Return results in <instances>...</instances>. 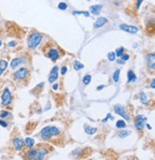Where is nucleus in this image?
Returning a JSON list of instances; mask_svg holds the SVG:
<instances>
[{
	"mask_svg": "<svg viewBox=\"0 0 155 160\" xmlns=\"http://www.w3.org/2000/svg\"><path fill=\"white\" fill-rule=\"evenodd\" d=\"M60 134V130L56 127H51V126H47L45 127H43L40 131V135L43 139H49L53 136H57Z\"/></svg>",
	"mask_w": 155,
	"mask_h": 160,
	"instance_id": "nucleus-1",
	"label": "nucleus"
},
{
	"mask_svg": "<svg viewBox=\"0 0 155 160\" xmlns=\"http://www.w3.org/2000/svg\"><path fill=\"white\" fill-rule=\"evenodd\" d=\"M48 152L45 149H36L31 150L28 153V159L30 160H42L47 155Z\"/></svg>",
	"mask_w": 155,
	"mask_h": 160,
	"instance_id": "nucleus-2",
	"label": "nucleus"
},
{
	"mask_svg": "<svg viewBox=\"0 0 155 160\" xmlns=\"http://www.w3.org/2000/svg\"><path fill=\"white\" fill-rule=\"evenodd\" d=\"M42 40V35L39 33L31 34L28 38V47L30 49H36Z\"/></svg>",
	"mask_w": 155,
	"mask_h": 160,
	"instance_id": "nucleus-3",
	"label": "nucleus"
},
{
	"mask_svg": "<svg viewBox=\"0 0 155 160\" xmlns=\"http://www.w3.org/2000/svg\"><path fill=\"white\" fill-rule=\"evenodd\" d=\"M13 100V97H12V93L11 91L9 90V88H5L3 93H2V96H1V103L3 106H9L11 104Z\"/></svg>",
	"mask_w": 155,
	"mask_h": 160,
	"instance_id": "nucleus-4",
	"label": "nucleus"
},
{
	"mask_svg": "<svg viewBox=\"0 0 155 160\" xmlns=\"http://www.w3.org/2000/svg\"><path fill=\"white\" fill-rule=\"evenodd\" d=\"M114 111L116 112L118 115L122 116L124 120H127V122H128V121H130V117H129V115L127 114V112L125 111L124 107H123L122 105H116V106L114 107Z\"/></svg>",
	"mask_w": 155,
	"mask_h": 160,
	"instance_id": "nucleus-5",
	"label": "nucleus"
},
{
	"mask_svg": "<svg viewBox=\"0 0 155 160\" xmlns=\"http://www.w3.org/2000/svg\"><path fill=\"white\" fill-rule=\"evenodd\" d=\"M146 122H147V118L143 115H137L135 117V127L137 129L141 130L144 128L145 125H146Z\"/></svg>",
	"mask_w": 155,
	"mask_h": 160,
	"instance_id": "nucleus-6",
	"label": "nucleus"
},
{
	"mask_svg": "<svg viewBox=\"0 0 155 160\" xmlns=\"http://www.w3.org/2000/svg\"><path fill=\"white\" fill-rule=\"evenodd\" d=\"M28 73H29V70H28L27 68H25V67H22V68L18 69V70L13 74V77H14V79H16V80H23V79H25V78L27 77Z\"/></svg>",
	"mask_w": 155,
	"mask_h": 160,
	"instance_id": "nucleus-7",
	"label": "nucleus"
},
{
	"mask_svg": "<svg viewBox=\"0 0 155 160\" xmlns=\"http://www.w3.org/2000/svg\"><path fill=\"white\" fill-rule=\"evenodd\" d=\"M119 28L124 32H127V33H130V34H137L139 29L136 27V26H133V25H127V24H121L119 26Z\"/></svg>",
	"mask_w": 155,
	"mask_h": 160,
	"instance_id": "nucleus-8",
	"label": "nucleus"
},
{
	"mask_svg": "<svg viewBox=\"0 0 155 160\" xmlns=\"http://www.w3.org/2000/svg\"><path fill=\"white\" fill-rule=\"evenodd\" d=\"M58 66H54L50 72L48 80L49 82H54L55 80H58Z\"/></svg>",
	"mask_w": 155,
	"mask_h": 160,
	"instance_id": "nucleus-9",
	"label": "nucleus"
},
{
	"mask_svg": "<svg viewBox=\"0 0 155 160\" xmlns=\"http://www.w3.org/2000/svg\"><path fill=\"white\" fill-rule=\"evenodd\" d=\"M26 61V59L25 58H15L12 60L11 62V68L12 69H15L17 66H19L20 64L24 63Z\"/></svg>",
	"mask_w": 155,
	"mask_h": 160,
	"instance_id": "nucleus-10",
	"label": "nucleus"
},
{
	"mask_svg": "<svg viewBox=\"0 0 155 160\" xmlns=\"http://www.w3.org/2000/svg\"><path fill=\"white\" fill-rule=\"evenodd\" d=\"M147 63H148V66L151 69H154L155 68V54L154 53H151V54H149L148 57H147Z\"/></svg>",
	"mask_w": 155,
	"mask_h": 160,
	"instance_id": "nucleus-11",
	"label": "nucleus"
},
{
	"mask_svg": "<svg viewBox=\"0 0 155 160\" xmlns=\"http://www.w3.org/2000/svg\"><path fill=\"white\" fill-rule=\"evenodd\" d=\"M107 18L106 17H99L96 21H95V23H94V28H96V29H99V28H102L103 26H104L106 23H107Z\"/></svg>",
	"mask_w": 155,
	"mask_h": 160,
	"instance_id": "nucleus-12",
	"label": "nucleus"
},
{
	"mask_svg": "<svg viewBox=\"0 0 155 160\" xmlns=\"http://www.w3.org/2000/svg\"><path fill=\"white\" fill-rule=\"evenodd\" d=\"M13 143L14 149H15L16 151H20V150L22 149L23 145H24V142H23V140H22L21 138H19V137H16V138H14V139H13Z\"/></svg>",
	"mask_w": 155,
	"mask_h": 160,
	"instance_id": "nucleus-13",
	"label": "nucleus"
},
{
	"mask_svg": "<svg viewBox=\"0 0 155 160\" xmlns=\"http://www.w3.org/2000/svg\"><path fill=\"white\" fill-rule=\"evenodd\" d=\"M58 57H59V53L56 49H51L49 51V53H48V58L51 59L53 61H56L58 59Z\"/></svg>",
	"mask_w": 155,
	"mask_h": 160,
	"instance_id": "nucleus-14",
	"label": "nucleus"
},
{
	"mask_svg": "<svg viewBox=\"0 0 155 160\" xmlns=\"http://www.w3.org/2000/svg\"><path fill=\"white\" fill-rule=\"evenodd\" d=\"M102 9H103L102 5H93V6L90 7V11L93 14H99L101 13Z\"/></svg>",
	"mask_w": 155,
	"mask_h": 160,
	"instance_id": "nucleus-15",
	"label": "nucleus"
},
{
	"mask_svg": "<svg viewBox=\"0 0 155 160\" xmlns=\"http://www.w3.org/2000/svg\"><path fill=\"white\" fill-rule=\"evenodd\" d=\"M136 80H137V77H136L135 73L132 70H129L127 72V81L128 82H134Z\"/></svg>",
	"mask_w": 155,
	"mask_h": 160,
	"instance_id": "nucleus-16",
	"label": "nucleus"
},
{
	"mask_svg": "<svg viewBox=\"0 0 155 160\" xmlns=\"http://www.w3.org/2000/svg\"><path fill=\"white\" fill-rule=\"evenodd\" d=\"M84 131L86 134L88 135H93L97 132V127H84Z\"/></svg>",
	"mask_w": 155,
	"mask_h": 160,
	"instance_id": "nucleus-17",
	"label": "nucleus"
},
{
	"mask_svg": "<svg viewBox=\"0 0 155 160\" xmlns=\"http://www.w3.org/2000/svg\"><path fill=\"white\" fill-rule=\"evenodd\" d=\"M7 67H8V62L6 60H0V76L7 69Z\"/></svg>",
	"mask_w": 155,
	"mask_h": 160,
	"instance_id": "nucleus-18",
	"label": "nucleus"
},
{
	"mask_svg": "<svg viewBox=\"0 0 155 160\" xmlns=\"http://www.w3.org/2000/svg\"><path fill=\"white\" fill-rule=\"evenodd\" d=\"M25 145L28 148H33L34 145H35V140L33 138H31V137H27L25 139Z\"/></svg>",
	"mask_w": 155,
	"mask_h": 160,
	"instance_id": "nucleus-19",
	"label": "nucleus"
},
{
	"mask_svg": "<svg viewBox=\"0 0 155 160\" xmlns=\"http://www.w3.org/2000/svg\"><path fill=\"white\" fill-rule=\"evenodd\" d=\"M83 67H84V65H83L81 62H79V61H78V60H75V61H74V69H75V70L78 71V70L82 69Z\"/></svg>",
	"mask_w": 155,
	"mask_h": 160,
	"instance_id": "nucleus-20",
	"label": "nucleus"
},
{
	"mask_svg": "<svg viewBox=\"0 0 155 160\" xmlns=\"http://www.w3.org/2000/svg\"><path fill=\"white\" fill-rule=\"evenodd\" d=\"M148 97H147V95L145 94V93H141L140 94V102L143 104V105H146V104H148Z\"/></svg>",
	"mask_w": 155,
	"mask_h": 160,
	"instance_id": "nucleus-21",
	"label": "nucleus"
},
{
	"mask_svg": "<svg viewBox=\"0 0 155 160\" xmlns=\"http://www.w3.org/2000/svg\"><path fill=\"white\" fill-rule=\"evenodd\" d=\"M73 14H83L84 16H86V17H88V16H90V13H88V12H86V11H74L73 12Z\"/></svg>",
	"mask_w": 155,
	"mask_h": 160,
	"instance_id": "nucleus-22",
	"label": "nucleus"
},
{
	"mask_svg": "<svg viewBox=\"0 0 155 160\" xmlns=\"http://www.w3.org/2000/svg\"><path fill=\"white\" fill-rule=\"evenodd\" d=\"M125 126H126V124H125V122L123 120L117 121V123H116L117 128H123V127H125Z\"/></svg>",
	"mask_w": 155,
	"mask_h": 160,
	"instance_id": "nucleus-23",
	"label": "nucleus"
},
{
	"mask_svg": "<svg viewBox=\"0 0 155 160\" xmlns=\"http://www.w3.org/2000/svg\"><path fill=\"white\" fill-rule=\"evenodd\" d=\"M91 79H92V77H91L90 75H86V76H84V77H83L82 81H83V83H84L85 85H87V84H89V83H90Z\"/></svg>",
	"mask_w": 155,
	"mask_h": 160,
	"instance_id": "nucleus-24",
	"label": "nucleus"
},
{
	"mask_svg": "<svg viewBox=\"0 0 155 160\" xmlns=\"http://www.w3.org/2000/svg\"><path fill=\"white\" fill-rule=\"evenodd\" d=\"M120 73H121L120 69H117L116 71L114 72V74H113V80H114L115 82H118V80H119V78H120Z\"/></svg>",
	"mask_w": 155,
	"mask_h": 160,
	"instance_id": "nucleus-25",
	"label": "nucleus"
},
{
	"mask_svg": "<svg viewBox=\"0 0 155 160\" xmlns=\"http://www.w3.org/2000/svg\"><path fill=\"white\" fill-rule=\"evenodd\" d=\"M107 58H108V60H109L110 61H114V60H116V55H115L114 52H110V53H108Z\"/></svg>",
	"mask_w": 155,
	"mask_h": 160,
	"instance_id": "nucleus-26",
	"label": "nucleus"
},
{
	"mask_svg": "<svg viewBox=\"0 0 155 160\" xmlns=\"http://www.w3.org/2000/svg\"><path fill=\"white\" fill-rule=\"evenodd\" d=\"M130 133H131L130 131H127V130H123V131H122V132H120V133H119V136H120L121 138H124V137L128 136V135H129Z\"/></svg>",
	"mask_w": 155,
	"mask_h": 160,
	"instance_id": "nucleus-27",
	"label": "nucleus"
},
{
	"mask_svg": "<svg viewBox=\"0 0 155 160\" xmlns=\"http://www.w3.org/2000/svg\"><path fill=\"white\" fill-rule=\"evenodd\" d=\"M123 54V47H120V48H118V49L116 50V52H115V55H116V57H121Z\"/></svg>",
	"mask_w": 155,
	"mask_h": 160,
	"instance_id": "nucleus-28",
	"label": "nucleus"
},
{
	"mask_svg": "<svg viewBox=\"0 0 155 160\" xmlns=\"http://www.w3.org/2000/svg\"><path fill=\"white\" fill-rule=\"evenodd\" d=\"M58 8L59 9V10H66L67 9V4L65 3V2H60L59 4H58Z\"/></svg>",
	"mask_w": 155,
	"mask_h": 160,
	"instance_id": "nucleus-29",
	"label": "nucleus"
},
{
	"mask_svg": "<svg viewBox=\"0 0 155 160\" xmlns=\"http://www.w3.org/2000/svg\"><path fill=\"white\" fill-rule=\"evenodd\" d=\"M9 111H6V110H3V111H1V113H0V117L1 118H6V117H8L9 116Z\"/></svg>",
	"mask_w": 155,
	"mask_h": 160,
	"instance_id": "nucleus-30",
	"label": "nucleus"
},
{
	"mask_svg": "<svg viewBox=\"0 0 155 160\" xmlns=\"http://www.w3.org/2000/svg\"><path fill=\"white\" fill-rule=\"evenodd\" d=\"M121 59H122L123 61H126V60H129V56H128L127 54H123V55L121 56Z\"/></svg>",
	"mask_w": 155,
	"mask_h": 160,
	"instance_id": "nucleus-31",
	"label": "nucleus"
},
{
	"mask_svg": "<svg viewBox=\"0 0 155 160\" xmlns=\"http://www.w3.org/2000/svg\"><path fill=\"white\" fill-rule=\"evenodd\" d=\"M66 72H67V67H66V66H63V67L61 68V70H60V74H61V75H65Z\"/></svg>",
	"mask_w": 155,
	"mask_h": 160,
	"instance_id": "nucleus-32",
	"label": "nucleus"
},
{
	"mask_svg": "<svg viewBox=\"0 0 155 160\" xmlns=\"http://www.w3.org/2000/svg\"><path fill=\"white\" fill-rule=\"evenodd\" d=\"M0 126H2L3 127H8V124H7L5 121L0 120Z\"/></svg>",
	"mask_w": 155,
	"mask_h": 160,
	"instance_id": "nucleus-33",
	"label": "nucleus"
},
{
	"mask_svg": "<svg viewBox=\"0 0 155 160\" xmlns=\"http://www.w3.org/2000/svg\"><path fill=\"white\" fill-rule=\"evenodd\" d=\"M108 118H110V119H111V120H112V119H113V117H112V116H111V115H110V114H107V117H106V118H104V119H103V123H105V122H106V121H107V119H108Z\"/></svg>",
	"mask_w": 155,
	"mask_h": 160,
	"instance_id": "nucleus-34",
	"label": "nucleus"
},
{
	"mask_svg": "<svg viewBox=\"0 0 155 160\" xmlns=\"http://www.w3.org/2000/svg\"><path fill=\"white\" fill-rule=\"evenodd\" d=\"M143 1H144V0H137V9L140 8V6H141V4L143 3Z\"/></svg>",
	"mask_w": 155,
	"mask_h": 160,
	"instance_id": "nucleus-35",
	"label": "nucleus"
},
{
	"mask_svg": "<svg viewBox=\"0 0 155 160\" xmlns=\"http://www.w3.org/2000/svg\"><path fill=\"white\" fill-rule=\"evenodd\" d=\"M15 45H16V43H15L14 41H11V42L9 43V46H10V47H13V46H15Z\"/></svg>",
	"mask_w": 155,
	"mask_h": 160,
	"instance_id": "nucleus-36",
	"label": "nucleus"
},
{
	"mask_svg": "<svg viewBox=\"0 0 155 160\" xmlns=\"http://www.w3.org/2000/svg\"><path fill=\"white\" fill-rule=\"evenodd\" d=\"M105 87V85H103V84H102V85H99V86H97V90H102L103 88H104Z\"/></svg>",
	"mask_w": 155,
	"mask_h": 160,
	"instance_id": "nucleus-37",
	"label": "nucleus"
},
{
	"mask_svg": "<svg viewBox=\"0 0 155 160\" xmlns=\"http://www.w3.org/2000/svg\"><path fill=\"white\" fill-rule=\"evenodd\" d=\"M151 88H152V89H154L155 88V80H154V79H153L152 81H151Z\"/></svg>",
	"mask_w": 155,
	"mask_h": 160,
	"instance_id": "nucleus-38",
	"label": "nucleus"
},
{
	"mask_svg": "<svg viewBox=\"0 0 155 160\" xmlns=\"http://www.w3.org/2000/svg\"><path fill=\"white\" fill-rule=\"evenodd\" d=\"M58 87V83H55V84L53 85V89H55V90H57Z\"/></svg>",
	"mask_w": 155,
	"mask_h": 160,
	"instance_id": "nucleus-39",
	"label": "nucleus"
},
{
	"mask_svg": "<svg viewBox=\"0 0 155 160\" xmlns=\"http://www.w3.org/2000/svg\"><path fill=\"white\" fill-rule=\"evenodd\" d=\"M147 127H148V128H149V129H151V127H150L149 125H147Z\"/></svg>",
	"mask_w": 155,
	"mask_h": 160,
	"instance_id": "nucleus-40",
	"label": "nucleus"
},
{
	"mask_svg": "<svg viewBox=\"0 0 155 160\" xmlns=\"http://www.w3.org/2000/svg\"><path fill=\"white\" fill-rule=\"evenodd\" d=\"M1 46H2V41L0 40V47H1Z\"/></svg>",
	"mask_w": 155,
	"mask_h": 160,
	"instance_id": "nucleus-41",
	"label": "nucleus"
},
{
	"mask_svg": "<svg viewBox=\"0 0 155 160\" xmlns=\"http://www.w3.org/2000/svg\"><path fill=\"white\" fill-rule=\"evenodd\" d=\"M87 1H89V0H87Z\"/></svg>",
	"mask_w": 155,
	"mask_h": 160,
	"instance_id": "nucleus-42",
	"label": "nucleus"
}]
</instances>
